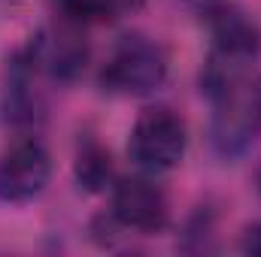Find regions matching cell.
Instances as JSON below:
<instances>
[{
    "label": "cell",
    "mask_w": 261,
    "mask_h": 257,
    "mask_svg": "<svg viewBox=\"0 0 261 257\" xmlns=\"http://www.w3.org/2000/svg\"><path fill=\"white\" fill-rule=\"evenodd\" d=\"M186 124L179 115L170 109H146L130 127L128 154L140 170L167 173L186 157Z\"/></svg>",
    "instance_id": "7a4b0ae2"
},
{
    "label": "cell",
    "mask_w": 261,
    "mask_h": 257,
    "mask_svg": "<svg viewBox=\"0 0 261 257\" xmlns=\"http://www.w3.org/2000/svg\"><path fill=\"white\" fill-rule=\"evenodd\" d=\"M52 179V157L37 139H18L0 154V200L21 206L37 200Z\"/></svg>",
    "instance_id": "3957f363"
},
{
    "label": "cell",
    "mask_w": 261,
    "mask_h": 257,
    "mask_svg": "<svg viewBox=\"0 0 261 257\" xmlns=\"http://www.w3.org/2000/svg\"><path fill=\"white\" fill-rule=\"evenodd\" d=\"M55 3L64 12V18L73 24L107 21L113 15V0H55Z\"/></svg>",
    "instance_id": "52a82bcc"
},
{
    "label": "cell",
    "mask_w": 261,
    "mask_h": 257,
    "mask_svg": "<svg viewBox=\"0 0 261 257\" xmlns=\"http://www.w3.org/2000/svg\"><path fill=\"white\" fill-rule=\"evenodd\" d=\"M167 197L143 179H122L113 188V218L140 233H158L167 224Z\"/></svg>",
    "instance_id": "277c9868"
},
{
    "label": "cell",
    "mask_w": 261,
    "mask_h": 257,
    "mask_svg": "<svg viewBox=\"0 0 261 257\" xmlns=\"http://www.w3.org/2000/svg\"><path fill=\"white\" fill-rule=\"evenodd\" d=\"M258 191H261V173H258Z\"/></svg>",
    "instance_id": "30bf717a"
},
{
    "label": "cell",
    "mask_w": 261,
    "mask_h": 257,
    "mask_svg": "<svg viewBox=\"0 0 261 257\" xmlns=\"http://www.w3.org/2000/svg\"><path fill=\"white\" fill-rule=\"evenodd\" d=\"M252 106H255V115L261 121V79L255 82V91H252Z\"/></svg>",
    "instance_id": "9c48e42d"
},
{
    "label": "cell",
    "mask_w": 261,
    "mask_h": 257,
    "mask_svg": "<svg viewBox=\"0 0 261 257\" xmlns=\"http://www.w3.org/2000/svg\"><path fill=\"white\" fill-rule=\"evenodd\" d=\"M85 55H88L85 52V40L70 24L49 27L34 43V61H40V64L46 67L52 76H58V79H73L85 67Z\"/></svg>",
    "instance_id": "5b68a950"
},
{
    "label": "cell",
    "mask_w": 261,
    "mask_h": 257,
    "mask_svg": "<svg viewBox=\"0 0 261 257\" xmlns=\"http://www.w3.org/2000/svg\"><path fill=\"white\" fill-rule=\"evenodd\" d=\"M164 79H167V58L146 37H122L107 67L100 70V85L125 97H146L158 91Z\"/></svg>",
    "instance_id": "6da1fadb"
},
{
    "label": "cell",
    "mask_w": 261,
    "mask_h": 257,
    "mask_svg": "<svg viewBox=\"0 0 261 257\" xmlns=\"http://www.w3.org/2000/svg\"><path fill=\"white\" fill-rule=\"evenodd\" d=\"M113 176V164H110V151L100 148L97 142H85L76 154V182L79 188L88 194H97L110 185Z\"/></svg>",
    "instance_id": "8992f818"
},
{
    "label": "cell",
    "mask_w": 261,
    "mask_h": 257,
    "mask_svg": "<svg viewBox=\"0 0 261 257\" xmlns=\"http://www.w3.org/2000/svg\"><path fill=\"white\" fill-rule=\"evenodd\" d=\"M243 251L261 257V224H255V227L246 230V236H243Z\"/></svg>",
    "instance_id": "ba28073f"
}]
</instances>
